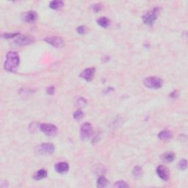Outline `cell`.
Listing matches in <instances>:
<instances>
[{
    "instance_id": "cell-13",
    "label": "cell",
    "mask_w": 188,
    "mask_h": 188,
    "mask_svg": "<svg viewBox=\"0 0 188 188\" xmlns=\"http://www.w3.org/2000/svg\"><path fill=\"white\" fill-rule=\"evenodd\" d=\"M158 138L162 141H168L172 138V133L168 130H163L158 135Z\"/></svg>"
},
{
    "instance_id": "cell-1",
    "label": "cell",
    "mask_w": 188,
    "mask_h": 188,
    "mask_svg": "<svg viewBox=\"0 0 188 188\" xmlns=\"http://www.w3.org/2000/svg\"><path fill=\"white\" fill-rule=\"evenodd\" d=\"M20 63V57L19 54L14 51L8 52L6 60L4 64V68L8 72H14Z\"/></svg>"
},
{
    "instance_id": "cell-9",
    "label": "cell",
    "mask_w": 188,
    "mask_h": 188,
    "mask_svg": "<svg viewBox=\"0 0 188 188\" xmlns=\"http://www.w3.org/2000/svg\"><path fill=\"white\" fill-rule=\"evenodd\" d=\"M94 75H95V68H85L82 73L80 74V77L85 80L90 82L93 80Z\"/></svg>"
},
{
    "instance_id": "cell-24",
    "label": "cell",
    "mask_w": 188,
    "mask_h": 188,
    "mask_svg": "<svg viewBox=\"0 0 188 188\" xmlns=\"http://www.w3.org/2000/svg\"><path fill=\"white\" fill-rule=\"evenodd\" d=\"M92 8H93V11L96 13L99 12L100 11H102V8H103V5L102 4H94L93 6H92Z\"/></svg>"
},
{
    "instance_id": "cell-17",
    "label": "cell",
    "mask_w": 188,
    "mask_h": 188,
    "mask_svg": "<svg viewBox=\"0 0 188 188\" xmlns=\"http://www.w3.org/2000/svg\"><path fill=\"white\" fill-rule=\"evenodd\" d=\"M162 159L163 161L171 162H173L175 159V154L174 152H166L162 156Z\"/></svg>"
},
{
    "instance_id": "cell-27",
    "label": "cell",
    "mask_w": 188,
    "mask_h": 188,
    "mask_svg": "<svg viewBox=\"0 0 188 188\" xmlns=\"http://www.w3.org/2000/svg\"><path fill=\"white\" fill-rule=\"evenodd\" d=\"M178 96H179V92L177 90H174L172 93H170V97L172 99H176Z\"/></svg>"
},
{
    "instance_id": "cell-15",
    "label": "cell",
    "mask_w": 188,
    "mask_h": 188,
    "mask_svg": "<svg viewBox=\"0 0 188 188\" xmlns=\"http://www.w3.org/2000/svg\"><path fill=\"white\" fill-rule=\"evenodd\" d=\"M97 24H99L101 27L104 28H107L110 26V21L108 18L107 17H101L97 20Z\"/></svg>"
},
{
    "instance_id": "cell-21",
    "label": "cell",
    "mask_w": 188,
    "mask_h": 188,
    "mask_svg": "<svg viewBox=\"0 0 188 188\" xmlns=\"http://www.w3.org/2000/svg\"><path fill=\"white\" fill-rule=\"evenodd\" d=\"M114 187H120V188H124V187H129V185L124 181H116L114 184Z\"/></svg>"
},
{
    "instance_id": "cell-12",
    "label": "cell",
    "mask_w": 188,
    "mask_h": 188,
    "mask_svg": "<svg viewBox=\"0 0 188 188\" xmlns=\"http://www.w3.org/2000/svg\"><path fill=\"white\" fill-rule=\"evenodd\" d=\"M69 169V165L65 162H60L55 165V171L59 174H65Z\"/></svg>"
},
{
    "instance_id": "cell-25",
    "label": "cell",
    "mask_w": 188,
    "mask_h": 188,
    "mask_svg": "<svg viewBox=\"0 0 188 188\" xmlns=\"http://www.w3.org/2000/svg\"><path fill=\"white\" fill-rule=\"evenodd\" d=\"M19 33H6V34H3L2 37L5 38H12L17 37L19 35Z\"/></svg>"
},
{
    "instance_id": "cell-5",
    "label": "cell",
    "mask_w": 188,
    "mask_h": 188,
    "mask_svg": "<svg viewBox=\"0 0 188 188\" xmlns=\"http://www.w3.org/2000/svg\"><path fill=\"white\" fill-rule=\"evenodd\" d=\"M40 129L46 135L49 137H53L57 134V129L53 124L50 123H42L40 125Z\"/></svg>"
},
{
    "instance_id": "cell-20",
    "label": "cell",
    "mask_w": 188,
    "mask_h": 188,
    "mask_svg": "<svg viewBox=\"0 0 188 188\" xmlns=\"http://www.w3.org/2000/svg\"><path fill=\"white\" fill-rule=\"evenodd\" d=\"M132 174L135 176V177H140L143 174V170L139 166H136L134 168L132 171Z\"/></svg>"
},
{
    "instance_id": "cell-11",
    "label": "cell",
    "mask_w": 188,
    "mask_h": 188,
    "mask_svg": "<svg viewBox=\"0 0 188 188\" xmlns=\"http://www.w3.org/2000/svg\"><path fill=\"white\" fill-rule=\"evenodd\" d=\"M38 14L34 11H27L25 14L24 15V21L28 23L34 22L37 20Z\"/></svg>"
},
{
    "instance_id": "cell-14",
    "label": "cell",
    "mask_w": 188,
    "mask_h": 188,
    "mask_svg": "<svg viewBox=\"0 0 188 188\" xmlns=\"http://www.w3.org/2000/svg\"><path fill=\"white\" fill-rule=\"evenodd\" d=\"M48 176V172L45 169H41L38 171L34 175V179L36 180H41Z\"/></svg>"
},
{
    "instance_id": "cell-19",
    "label": "cell",
    "mask_w": 188,
    "mask_h": 188,
    "mask_svg": "<svg viewBox=\"0 0 188 188\" xmlns=\"http://www.w3.org/2000/svg\"><path fill=\"white\" fill-rule=\"evenodd\" d=\"M74 118L76 120V121H80V120L82 119L84 116V113L82 110L79 109V110H76L74 113Z\"/></svg>"
},
{
    "instance_id": "cell-8",
    "label": "cell",
    "mask_w": 188,
    "mask_h": 188,
    "mask_svg": "<svg viewBox=\"0 0 188 188\" xmlns=\"http://www.w3.org/2000/svg\"><path fill=\"white\" fill-rule=\"evenodd\" d=\"M38 150L42 154H52L54 151V146L52 143H43L38 148Z\"/></svg>"
},
{
    "instance_id": "cell-16",
    "label": "cell",
    "mask_w": 188,
    "mask_h": 188,
    "mask_svg": "<svg viewBox=\"0 0 188 188\" xmlns=\"http://www.w3.org/2000/svg\"><path fill=\"white\" fill-rule=\"evenodd\" d=\"M64 3L60 0H54V1L50 2L49 3V7L53 10H58L63 6Z\"/></svg>"
},
{
    "instance_id": "cell-3",
    "label": "cell",
    "mask_w": 188,
    "mask_h": 188,
    "mask_svg": "<svg viewBox=\"0 0 188 188\" xmlns=\"http://www.w3.org/2000/svg\"><path fill=\"white\" fill-rule=\"evenodd\" d=\"M159 8H156L151 11H148L143 16V21L144 24L147 25H151L155 22L159 14Z\"/></svg>"
},
{
    "instance_id": "cell-26",
    "label": "cell",
    "mask_w": 188,
    "mask_h": 188,
    "mask_svg": "<svg viewBox=\"0 0 188 188\" xmlns=\"http://www.w3.org/2000/svg\"><path fill=\"white\" fill-rule=\"evenodd\" d=\"M47 93L49 94V95H54V92H55V88H54V87H48L47 90Z\"/></svg>"
},
{
    "instance_id": "cell-22",
    "label": "cell",
    "mask_w": 188,
    "mask_h": 188,
    "mask_svg": "<svg viewBox=\"0 0 188 188\" xmlns=\"http://www.w3.org/2000/svg\"><path fill=\"white\" fill-rule=\"evenodd\" d=\"M179 168L181 170V171H184V170L187 169V162L186 159H181L180 162H179Z\"/></svg>"
},
{
    "instance_id": "cell-10",
    "label": "cell",
    "mask_w": 188,
    "mask_h": 188,
    "mask_svg": "<svg viewBox=\"0 0 188 188\" xmlns=\"http://www.w3.org/2000/svg\"><path fill=\"white\" fill-rule=\"evenodd\" d=\"M156 171L158 176L161 179H162V180L167 181L169 179V171H168V169L165 166H159V167H157V168H156Z\"/></svg>"
},
{
    "instance_id": "cell-2",
    "label": "cell",
    "mask_w": 188,
    "mask_h": 188,
    "mask_svg": "<svg viewBox=\"0 0 188 188\" xmlns=\"http://www.w3.org/2000/svg\"><path fill=\"white\" fill-rule=\"evenodd\" d=\"M143 84L148 88L159 89L163 86V81L159 77H150L145 79Z\"/></svg>"
},
{
    "instance_id": "cell-18",
    "label": "cell",
    "mask_w": 188,
    "mask_h": 188,
    "mask_svg": "<svg viewBox=\"0 0 188 188\" xmlns=\"http://www.w3.org/2000/svg\"><path fill=\"white\" fill-rule=\"evenodd\" d=\"M97 187H105L108 185V180L103 176H100L97 179Z\"/></svg>"
},
{
    "instance_id": "cell-7",
    "label": "cell",
    "mask_w": 188,
    "mask_h": 188,
    "mask_svg": "<svg viewBox=\"0 0 188 188\" xmlns=\"http://www.w3.org/2000/svg\"><path fill=\"white\" fill-rule=\"evenodd\" d=\"M32 42H33V38L31 36L23 35H19L15 40V43L19 46L29 45Z\"/></svg>"
},
{
    "instance_id": "cell-4",
    "label": "cell",
    "mask_w": 188,
    "mask_h": 188,
    "mask_svg": "<svg viewBox=\"0 0 188 188\" xmlns=\"http://www.w3.org/2000/svg\"><path fill=\"white\" fill-rule=\"evenodd\" d=\"M93 134V126L88 122L82 125L80 128V138L82 141H86L91 137Z\"/></svg>"
},
{
    "instance_id": "cell-23",
    "label": "cell",
    "mask_w": 188,
    "mask_h": 188,
    "mask_svg": "<svg viewBox=\"0 0 188 188\" xmlns=\"http://www.w3.org/2000/svg\"><path fill=\"white\" fill-rule=\"evenodd\" d=\"M77 30L79 34L84 35L87 32V28L85 27V26H80V27L77 28Z\"/></svg>"
},
{
    "instance_id": "cell-6",
    "label": "cell",
    "mask_w": 188,
    "mask_h": 188,
    "mask_svg": "<svg viewBox=\"0 0 188 188\" xmlns=\"http://www.w3.org/2000/svg\"><path fill=\"white\" fill-rule=\"evenodd\" d=\"M44 41L48 44H50L52 47L55 48H60L64 46V41L62 38L57 36H53V37H47L44 39Z\"/></svg>"
}]
</instances>
